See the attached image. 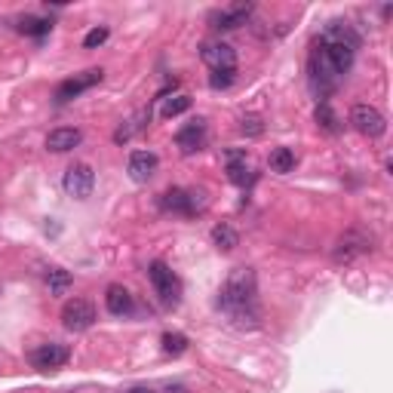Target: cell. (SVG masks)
Wrapping results in <instances>:
<instances>
[{"mask_svg": "<svg viewBox=\"0 0 393 393\" xmlns=\"http://www.w3.org/2000/svg\"><path fill=\"white\" fill-rule=\"evenodd\" d=\"M255 295H258L255 274H252L249 267H237V270H231L228 283H224V289H221L218 304H221L231 316H237V320H243V316H249V320L255 323V320H258V311H255Z\"/></svg>", "mask_w": 393, "mask_h": 393, "instance_id": "6da1fadb", "label": "cell"}, {"mask_svg": "<svg viewBox=\"0 0 393 393\" xmlns=\"http://www.w3.org/2000/svg\"><path fill=\"white\" fill-rule=\"evenodd\" d=\"M148 277H151V283L157 289V295H160L163 304H179L182 298V279L172 274V267L166 265V261H151V267H148Z\"/></svg>", "mask_w": 393, "mask_h": 393, "instance_id": "7a4b0ae2", "label": "cell"}, {"mask_svg": "<svg viewBox=\"0 0 393 393\" xmlns=\"http://www.w3.org/2000/svg\"><path fill=\"white\" fill-rule=\"evenodd\" d=\"M62 188L68 196H74V200H87L92 194V188H96V172H92V166L89 163L68 166V172H65V179H62Z\"/></svg>", "mask_w": 393, "mask_h": 393, "instance_id": "3957f363", "label": "cell"}, {"mask_svg": "<svg viewBox=\"0 0 393 393\" xmlns=\"http://www.w3.org/2000/svg\"><path fill=\"white\" fill-rule=\"evenodd\" d=\"M62 323L68 332H87L92 323H96V307L87 298H71L62 307Z\"/></svg>", "mask_w": 393, "mask_h": 393, "instance_id": "277c9868", "label": "cell"}, {"mask_svg": "<svg viewBox=\"0 0 393 393\" xmlns=\"http://www.w3.org/2000/svg\"><path fill=\"white\" fill-rule=\"evenodd\" d=\"M350 123L357 133L362 135H369V138H381L387 133V120L384 114H381L378 108H372V105H353L350 111Z\"/></svg>", "mask_w": 393, "mask_h": 393, "instance_id": "5b68a950", "label": "cell"}, {"mask_svg": "<svg viewBox=\"0 0 393 393\" xmlns=\"http://www.w3.org/2000/svg\"><path fill=\"white\" fill-rule=\"evenodd\" d=\"M101 77H105V71H101V68H89V71H83V74H74L71 80L59 83V89H55V101L65 105V101L77 99L80 92H87V89L96 87V83H101Z\"/></svg>", "mask_w": 393, "mask_h": 393, "instance_id": "8992f818", "label": "cell"}, {"mask_svg": "<svg viewBox=\"0 0 393 393\" xmlns=\"http://www.w3.org/2000/svg\"><path fill=\"white\" fill-rule=\"evenodd\" d=\"M68 357H71V350L65 348V344H59V341L40 344V348L31 350V366L40 369V372H50V369L65 366V362H68Z\"/></svg>", "mask_w": 393, "mask_h": 393, "instance_id": "52a82bcc", "label": "cell"}, {"mask_svg": "<svg viewBox=\"0 0 393 393\" xmlns=\"http://www.w3.org/2000/svg\"><path fill=\"white\" fill-rule=\"evenodd\" d=\"M200 194L194 191H184V188H172L163 194V209L170 212H179V215H196L206 209V200H196Z\"/></svg>", "mask_w": 393, "mask_h": 393, "instance_id": "ba28073f", "label": "cell"}, {"mask_svg": "<svg viewBox=\"0 0 393 393\" xmlns=\"http://www.w3.org/2000/svg\"><path fill=\"white\" fill-rule=\"evenodd\" d=\"M200 55L212 71H237V52L228 43H206Z\"/></svg>", "mask_w": 393, "mask_h": 393, "instance_id": "9c48e42d", "label": "cell"}, {"mask_svg": "<svg viewBox=\"0 0 393 393\" xmlns=\"http://www.w3.org/2000/svg\"><path fill=\"white\" fill-rule=\"evenodd\" d=\"M157 166H160V160H157V154L154 151H133L129 154V179L133 182H151L154 179V172H157Z\"/></svg>", "mask_w": 393, "mask_h": 393, "instance_id": "30bf717a", "label": "cell"}, {"mask_svg": "<svg viewBox=\"0 0 393 393\" xmlns=\"http://www.w3.org/2000/svg\"><path fill=\"white\" fill-rule=\"evenodd\" d=\"M175 145H179L184 154L203 151V148H206V123H203V120H191L188 126H182L179 135H175Z\"/></svg>", "mask_w": 393, "mask_h": 393, "instance_id": "8fae6325", "label": "cell"}, {"mask_svg": "<svg viewBox=\"0 0 393 393\" xmlns=\"http://www.w3.org/2000/svg\"><path fill=\"white\" fill-rule=\"evenodd\" d=\"M80 142H83V133H80V129H74V126H59V129H52V133L46 135V148H50L52 154L74 151Z\"/></svg>", "mask_w": 393, "mask_h": 393, "instance_id": "7c38bea8", "label": "cell"}, {"mask_svg": "<svg viewBox=\"0 0 393 393\" xmlns=\"http://www.w3.org/2000/svg\"><path fill=\"white\" fill-rule=\"evenodd\" d=\"M252 9H255L252 4H233L228 9H221V13H215L212 22H215V28H224V31H231V28H240V25L249 22Z\"/></svg>", "mask_w": 393, "mask_h": 393, "instance_id": "4fadbf2b", "label": "cell"}, {"mask_svg": "<svg viewBox=\"0 0 393 393\" xmlns=\"http://www.w3.org/2000/svg\"><path fill=\"white\" fill-rule=\"evenodd\" d=\"M369 240L362 237L360 231H348L344 237L338 240V249H335V258L338 261H350L353 255H362V252H369Z\"/></svg>", "mask_w": 393, "mask_h": 393, "instance_id": "5bb4252c", "label": "cell"}, {"mask_svg": "<svg viewBox=\"0 0 393 393\" xmlns=\"http://www.w3.org/2000/svg\"><path fill=\"white\" fill-rule=\"evenodd\" d=\"M105 307H108V314H114V316H126V314H133V295H129V289L123 286H108V292H105Z\"/></svg>", "mask_w": 393, "mask_h": 393, "instance_id": "9a60e30c", "label": "cell"}, {"mask_svg": "<svg viewBox=\"0 0 393 393\" xmlns=\"http://www.w3.org/2000/svg\"><path fill=\"white\" fill-rule=\"evenodd\" d=\"M316 126L323 129V133H329V135H338L341 133V120H338V114H335L332 111V105L329 101H320V105H316Z\"/></svg>", "mask_w": 393, "mask_h": 393, "instance_id": "2e32d148", "label": "cell"}, {"mask_svg": "<svg viewBox=\"0 0 393 393\" xmlns=\"http://www.w3.org/2000/svg\"><path fill=\"white\" fill-rule=\"evenodd\" d=\"M267 166H270V172H277V175H286V172H292L295 170V154H292V148H274L267 157Z\"/></svg>", "mask_w": 393, "mask_h": 393, "instance_id": "e0dca14e", "label": "cell"}, {"mask_svg": "<svg viewBox=\"0 0 393 393\" xmlns=\"http://www.w3.org/2000/svg\"><path fill=\"white\" fill-rule=\"evenodd\" d=\"M228 179L233 184L252 182V170H249V163H246V154H231L228 157Z\"/></svg>", "mask_w": 393, "mask_h": 393, "instance_id": "ac0fdd59", "label": "cell"}, {"mask_svg": "<svg viewBox=\"0 0 393 393\" xmlns=\"http://www.w3.org/2000/svg\"><path fill=\"white\" fill-rule=\"evenodd\" d=\"M212 243H215V246H218L221 252H231V249L240 243V233L233 231L231 224H215V228H212Z\"/></svg>", "mask_w": 393, "mask_h": 393, "instance_id": "d6986e66", "label": "cell"}, {"mask_svg": "<svg viewBox=\"0 0 393 393\" xmlns=\"http://www.w3.org/2000/svg\"><path fill=\"white\" fill-rule=\"evenodd\" d=\"M160 344H163V353H170V357H182L184 350H188V335H182V332H163V338H160Z\"/></svg>", "mask_w": 393, "mask_h": 393, "instance_id": "ffe728a7", "label": "cell"}, {"mask_svg": "<svg viewBox=\"0 0 393 393\" xmlns=\"http://www.w3.org/2000/svg\"><path fill=\"white\" fill-rule=\"evenodd\" d=\"M71 283H74L71 274H68V270H62V267H52L50 274H46V286H50L52 295H65L71 289Z\"/></svg>", "mask_w": 393, "mask_h": 393, "instance_id": "44dd1931", "label": "cell"}, {"mask_svg": "<svg viewBox=\"0 0 393 393\" xmlns=\"http://www.w3.org/2000/svg\"><path fill=\"white\" fill-rule=\"evenodd\" d=\"M184 111H191V99L188 96H172V99H163V108H160V114L170 120V117H179L184 114Z\"/></svg>", "mask_w": 393, "mask_h": 393, "instance_id": "7402d4cb", "label": "cell"}, {"mask_svg": "<svg viewBox=\"0 0 393 393\" xmlns=\"http://www.w3.org/2000/svg\"><path fill=\"white\" fill-rule=\"evenodd\" d=\"M18 28H22L25 34H34V37H43V34H50V22L46 18H34V16H25L22 22H18Z\"/></svg>", "mask_w": 393, "mask_h": 393, "instance_id": "603a6c76", "label": "cell"}, {"mask_svg": "<svg viewBox=\"0 0 393 393\" xmlns=\"http://www.w3.org/2000/svg\"><path fill=\"white\" fill-rule=\"evenodd\" d=\"M108 37H111V31H108L105 25H99V28H92V31L83 37V46H87V50H96V46H101V43L108 40Z\"/></svg>", "mask_w": 393, "mask_h": 393, "instance_id": "cb8c5ba5", "label": "cell"}, {"mask_svg": "<svg viewBox=\"0 0 393 393\" xmlns=\"http://www.w3.org/2000/svg\"><path fill=\"white\" fill-rule=\"evenodd\" d=\"M233 77H237V71H212V77H209V87L212 89H228Z\"/></svg>", "mask_w": 393, "mask_h": 393, "instance_id": "d4e9b609", "label": "cell"}, {"mask_svg": "<svg viewBox=\"0 0 393 393\" xmlns=\"http://www.w3.org/2000/svg\"><path fill=\"white\" fill-rule=\"evenodd\" d=\"M142 126H145V123H138V120H129L126 126H120L117 133H114V142H117V145L129 142V138H133V135H135V133H138V129H142Z\"/></svg>", "mask_w": 393, "mask_h": 393, "instance_id": "484cf974", "label": "cell"}, {"mask_svg": "<svg viewBox=\"0 0 393 393\" xmlns=\"http://www.w3.org/2000/svg\"><path fill=\"white\" fill-rule=\"evenodd\" d=\"M261 120L258 117H243V133H249V135H261Z\"/></svg>", "mask_w": 393, "mask_h": 393, "instance_id": "4316f807", "label": "cell"}, {"mask_svg": "<svg viewBox=\"0 0 393 393\" xmlns=\"http://www.w3.org/2000/svg\"><path fill=\"white\" fill-rule=\"evenodd\" d=\"M166 393H188V387H182V384H172V387H166Z\"/></svg>", "mask_w": 393, "mask_h": 393, "instance_id": "83f0119b", "label": "cell"}, {"mask_svg": "<svg viewBox=\"0 0 393 393\" xmlns=\"http://www.w3.org/2000/svg\"><path fill=\"white\" fill-rule=\"evenodd\" d=\"M126 393H157L154 387H133V390H126Z\"/></svg>", "mask_w": 393, "mask_h": 393, "instance_id": "f1b7e54d", "label": "cell"}]
</instances>
